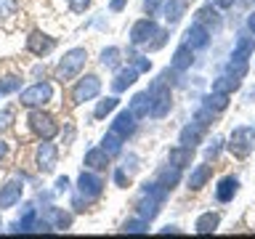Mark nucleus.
<instances>
[{
    "label": "nucleus",
    "mask_w": 255,
    "mask_h": 239,
    "mask_svg": "<svg viewBox=\"0 0 255 239\" xmlns=\"http://www.w3.org/2000/svg\"><path fill=\"white\" fill-rule=\"evenodd\" d=\"M205 138V127L199 125V122H191L186 127H181V135H178V143H183V146H191L194 149L197 143H202Z\"/></svg>",
    "instance_id": "nucleus-22"
},
{
    "label": "nucleus",
    "mask_w": 255,
    "mask_h": 239,
    "mask_svg": "<svg viewBox=\"0 0 255 239\" xmlns=\"http://www.w3.org/2000/svg\"><path fill=\"white\" fill-rule=\"evenodd\" d=\"M56 165H59V146L56 143H51V138H40L37 143V151H35V167L37 173H53Z\"/></svg>",
    "instance_id": "nucleus-7"
},
{
    "label": "nucleus",
    "mask_w": 255,
    "mask_h": 239,
    "mask_svg": "<svg viewBox=\"0 0 255 239\" xmlns=\"http://www.w3.org/2000/svg\"><path fill=\"white\" fill-rule=\"evenodd\" d=\"M123 141L125 138H120L115 130H107V133H104V138H101V149L107 151L109 157H117V154H123Z\"/></svg>",
    "instance_id": "nucleus-29"
},
{
    "label": "nucleus",
    "mask_w": 255,
    "mask_h": 239,
    "mask_svg": "<svg viewBox=\"0 0 255 239\" xmlns=\"http://www.w3.org/2000/svg\"><path fill=\"white\" fill-rule=\"evenodd\" d=\"M191 64H194V51L186 43H181L170 59V67H173V72H186V69H191Z\"/></svg>",
    "instance_id": "nucleus-17"
},
{
    "label": "nucleus",
    "mask_w": 255,
    "mask_h": 239,
    "mask_svg": "<svg viewBox=\"0 0 255 239\" xmlns=\"http://www.w3.org/2000/svg\"><path fill=\"white\" fill-rule=\"evenodd\" d=\"M162 205H165L162 199H157V197H151V194H141L138 202H135V210H138L141 218H146L151 223L159 215V207H162Z\"/></svg>",
    "instance_id": "nucleus-16"
},
{
    "label": "nucleus",
    "mask_w": 255,
    "mask_h": 239,
    "mask_svg": "<svg viewBox=\"0 0 255 239\" xmlns=\"http://www.w3.org/2000/svg\"><path fill=\"white\" fill-rule=\"evenodd\" d=\"M181 170H183V167L167 162L162 170L157 173V183H159V186H165L167 191H173L175 186H178V181H181Z\"/></svg>",
    "instance_id": "nucleus-19"
},
{
    "label": "nucleus",
    "mask_w": 255,
    "mask_h": 239,
    "mask_svg": "<svg viewBox=\"0 0 255 239\" xmlns=\"http://www.w3.org/2000/svg\"><path fill=\"white\" fill-rule=\"evenodd\" d=\"M149 96H151V112L149 115L162 120L173 107V93H170V88H167V72H162V75L149 85Z\"/></svg>",
    "instance_id": "nucleus-1"
},
{
    "label": "nucleus",
    "mask_w": 255,
    "mask_h": 239,
    "mask_svg": "<svg viewBox=\"0 0 255 239\" xmlns=\"http://www.w3.org/2000/svg\"><path fill=\"white\" fill-rule=\"evenodd\" d=\"M11 122H13V109H11V107L0 109V135H3L8 127H11Z\"/></svg>",
    "instance_id": "nucleus-40"
},
{
    "label": "nucleus",
    "mask_w": 255,
    "mask_h": 239,
    "mask_svg": "<svg viewBox=\"0 0 255 239\" xmlns=\"http://www.w3.org/2000/svg\"><path fill=\"white\" fill-rule=\"evenodd\" d=\"M213 120H215V112H213V109H207V107H202V109H199L197 115H194V122H199L202 127H210V125H213Z\"/></svg>",
    "instance_id": "nucleus-37"
},
{
    "label": "nucleus",
    "mask_w": 255,
    "mask_h": 239,
    "mask_svg": "<svg viewBox=\"0 0 255 239\" xmlns=\"http://www.w3.org/2000/svg\"><path fill=\"white\" fill-rule=\"evenodd\" d=\"M91 3H93V0H67V5H69L75 13H85L88 8H91Z\"/></svg>",
    "instance_id": "nucleus-42"
},
{
    "label": "nucleus",
    "mask_w": 255,
    "mask_h": 239,
    "mask_svg": "<svg viewBox=\"0 0 255 239\" xmlns=\"http://www.w3.org/2000/svg\"><path fill=\"white\" fill-rule=\"evenodd\" d=\"M197 19L194 21H199V24H205L207 29H218L221 27V16H218V8H215L213 3H207V5H202L199 11L194 13Z\"/></svg>",
    "instance_id": "nucleus-24"
},
{
    "label": "nucleus",
    "mask_w": 255,
    "mask_h": 239,
    "mask_svg": "<svg viewBox=\"0 0 255 239\" xmlns=\"http://www.w3.org/2000/svg\"><path fill=\"white\" fill-rule=\"evenodd\" d=\"M115 183H117V186H128V183H130V173H128L125 170V167H117V170H115Z\"/></svg>",
    "instance_id": "nucleus-44"
},
{
    "label": "nucleus",
    "mask_w": 255,
    "mask_h": 239,
    "mask_svg": "<svg viewBox=\"0 0 255 239\" xmlns=\"http://www.w3.org/2000/svg\"><path fill=\"white\" fill-rule=\"evenodd\" d=\"M234 3H237V0H213V5H215V8H231Z\"/></svg>",
    "instance_id": "nucleus-47"
},
{
    "label": "nucleus",
    "mask_w": 255,
    "mask_h": 239,
    "mask_svg": "<svg viewBox=\"0 0 255 239\" xmlns=\"http://www.w3.org/2000/svg\"><path fill=\"white\" fill-rule=\"evenodd\" d=\"M99 61H101V67H104V69L117 72L120 67H123V51H120L117 45H109V48H104V51H101Z\"/></svg>",
    "instance_id": "nucleus-25"
},
{
    "label": "nucleus",
    "mask_w": 255,
    "mask_h": 239,
    "mask_svg": "<svg viewBox=\"0 0 255 239\" xmlns=\"http://www.w3.org/2000/svg\"><path fill=\"white\" fill-rule=\"evenodd\" d=\"M191 159H194V149L183 146V143H178V146H173L170 151H167V162H173V165H178V167L191 165Z\"/></svg>",
    "instance_id": "nucleus-26"
},
{
    "label": "nucleus",
    "mask_w": 255,
    "mask_h": 239,
    "mask_svg": "<svg viewBox=\"0 0 255 239\" xmlns=\"http://www.w3.org/2000/svg\"><path fill=\"white\" fill-rule=\"evenodd\" d=\"M19 91H21V77H16V75L0 77V99L11 96V93H19Z\"/></svg>",
    "instance_id": "nucleus-34"
},
{
    "label": "nucleus",
    "mask_w": 255,
    "mask_h": 239,
    "mask_svg": "<svg viewBox=\"0 0 255 239\" xmlns=\"http://www.w3.org/2000/svg\"><path fill=\"white\" fill-rule=\"evenodd\" d=\"M183 11H186V0H165L162 3V13H165V21L175 27V24L181 21Z\"/></svg>",
    "instance_id": "nucleus-23"
},
{
    "label": "nucleus",
    "mask_w": 255,
    "mask_h": 239,
    "mask_svg": "<svg viewBox=\"0 0 255 239\" xmlns=\"http://www.w3.org/2000/svg\"><path fill=\"white\" fill-rule=\"evenodd\" d=\"M205 107L207 109H213V112H223V109H226L229 107V96L226 93H207L205 96Z\"/></svg>",
    "instance_id": "nucleus-35"
},
{
    "label": "nucleus",
    "mask_w": 255,
    "mask_h": 239,
    "mask_svg": "<svg viewBox=\"0 0 255 239\" xmlns=\"http://www.w3.org/2000/svg\"><path fill=\"white\" fill-rule=\"evenodd\" d=\"M120 231H123V234H146V231H149V221L141 218V215H138V218H128Z\"/></svg>",
    "instance_id": "nucleus-33"
},
{
    "label": "nucleus",
    "mask_w": 255,
    "mask_h": 239,
    "mask_svg": "<svg viewBox=\"0 0 255 239\" xmlns=\"http://www.w3.org/2000/svg\"><path fill=\"white\" fill-rule=\"evenodd\" d=\"M27 125H29V130L35 133L37 138H53V135L59 133V122H56V117L48 115V112H43V107H40V109H29Z\"/></svg>",
    "instance_id": "nucleus-4"
},
{
    "label": "nucleus",
    "mask_w": 255,
    "mask_h": 239,
    "mask_svg": "<svg viewBox=\"0 0 255 239\" xmlns=\"http://www.w3.org/2000/svg\"><path fill=\"white\" fill-rule=\"evenodd\" d=\"M247 69H250V64H247V59H234V56H231V61L226 64V75H231V77H239V80H242V77L247 75Z\"/></svg>",
    "instance_id": "nucleus-36"
},
{
    "label": "nucleus",
    "mask_w": 255,
    "mask_h": 239,
    "mask_svg": "<svg viewBox=\"0 0 255 239\" xmlns=\"http://www.w3.org/2000/svg\"><path fill=\"white\" fill-rule=\"evenodd\" d=\"M157 32H159V24L151 19V16H149V19L133 21V27H130V45H146Z\"/></svg>",
    "instance_id": "nucleus-10"
},
{
    "label": "nucleus",
    "mask_w": 255,
    "mask_h": 239,
    "mask_svg": "<svg viewBox=\"0 0 255 239\" xmlns=\"http://www.w3.org/2000/svg\"><path fill=\"white\" fill-rule=\"evenodd\" d=\"M210 178H213V167L210 165H197L194 170H191V175H189V189L199 191Z\"/></svg>",
    "instance_id": "nucleus-27"
},
{
    "label": "nucleus",
    "mask_w": 255,
    "mask_h": 239,
    "mask_svg": "<svg viewBox=\"0 0 255 239\" xmlns=\"http://www.w3.org/2000/svg\"><path fill=\"white\" fill-rule=\"evenodd\" d=\"M43 218L51 223L56 231H67L72 226V213H64L61 207H48V210L43 213Z\"/></svg>",
    "instance_id": "nucleus-21"
},
{
    "label": "nucleus",
    "mask_w": 255,
    "mask_h": 239,
    "mask_svg": "<svg viewBox=\"0 0 255 239\" xmlns=\"http://www.w3.org/2000/svg\"><path fill=\"white\" fill-rule=\"evenodd\" d=\"M247 101H255V88H253L250 93H247Z\"/></svg>",
    "instance_id": "nucleus-52"
},
{
    "label": "nucleus",
    "mask_w": 255,
    "mask_h": 239,
    "mask_svg": "<svg viewBox=\"0 0 255 239\" xmlns=\"http://www.w3.org/2000/svg\"><path fill=\"white\" fill-rule=\"evenodd\" d=\"M109 130H115L120 138H130V135L135 133V117H133V112L130 109H123V112H117V117L112 120V127Z\"/></svg>",
    "instance_id": "nucleus-13"
},
{
    "label": "nucleus",
    "mask_w": 255,
    "mask_h": 239,
    "mask_svg": "<svg viewBox=\"0 0 255 239\" xmlns=\"http://www.w3.org/2000/svg\"><path fill=\"white\" fill-rule=\"evenodd\" d=\"M117 107H120V99H117V96H107V99H101L99 104H96L93 117H96V120H104L107 115H112V112H115Z\"/></svg>",
    "instance_id": "nucleus-32"
},
{
    "label": "nucleus",
    "mask_w": 255,
    "mask_h": 239,
    "mask_svg": "<svg viewBox=\"0 0 255 239\" xmlns=\"http://www.w3.org/2000/svg\"><path fill=\"white\" fill-rule=\"evenodd\" d=\"M237 191H239V181L234 175H226V178H221L218 186H215V199H218V202H231V199L237 197Z\"/></svg>",
    "instance_id": "nucleus-20"
},
{
    "label": "nucleus",
    "mask_w": 255,
    "mask_h": 239,
    "mask_svg": "<svg viewBox=\"0 0 255 239\" xmlns=\"http://www.w3.org/2000/svg\"><path fill=\"white\" fill-rule=\"evenodd\" d=\"M67 189H69V178H67V175H61V178L56 181V191H59V194H64Z\"/></svg>",
    "instance_id": "nucleus-46"
},
{
    "label": "nucleus",
    "mask_w": 255,
    "mask_h": 239,
    "mask_svg": "<svg viewBox=\"0 0 255 239\" xmlns=\"http://www.w3.org/2000/svg\"><path fill=\"white\" fill-rule=\"evenodd\" d=\"M128 109L133 112V117L135 120H143V117H149V112H151V96L149 91H141V93H135L130 101H128Z\"/></svg>",
    "instance_id": "nucleus-18"
},
{
    "label": "nucleus",
    "mask_w": 255,
    "mask_h": 239,
    "mask_svg": "<svg viewBox=\"0 0 255 239\" xmlns=\"http://www.w3.org/2000/svg\"><path fill=\"white\" fill-rule=\"evenodd\" d=\"M104 178L96 170H85L77 175V194H80V199H85V202H93V199H99L101 194H104Z\"/></svg>",
    "instance_id": "nucleus-6"
},
{
    "label": "nucleus",
    "mask_w": 255,
    "mask_h": 239,
    "mask_svg": "<svg viewBox=\"0 0 255 239\" xmlns=\"http://www.w3.org/2000/svg\"><path fill=\"white\" fill-rule=\"evenodd\" d=\"M24 194V181L21 178H11L0 186V210H8V207H16L21 202Z\"/></svg>",
    "instance_id": "nucleus-11"
},
{
    "label": "nucleus",
    "mask_w": 255,
    "mask_h": 239,
    "mask_svg": "<svg viewBox=\"0 0 255 239\" xmlns=\"http://www.w3.org/2000/svg\"><path fill=\"white\" fill-rule=\"evenodd\" d=\"M128 59H130V64H133V67H135V69H138V72H149V69H151V61L146 59V56H138V53H130V56H128Z\"/></svg>",
    "instance_id": "nucleus-39"
},
{
    "label": "nucleus",
    "mask_w": 255,
    "mask_h": 239,
    "mask_svg": "<svg viewBox=\"0 0 255 239\" xmlns=\"http://www.w3.org/2000/svg\"><path fill=\"white\" fill-rule=\"evenodd\" d=\"M247 29H250V35H255V11L247 13Z\"/></svg>",
    "instance_id": "nucleus-48"
},
{
    "label": "nucleus",
    "mask_w": 255,
    "mask_h": 239,
    "mask_svg": "<svg viewBox=\"0 0 255 239\" xmlns=\"http://www.w3.org/2000/svg\"><path fill=\"white\" fill-rule=\"evenodd\" d=\"M253 3H255V0H253Z\"/></svg>",
    "instance_id": "nucleus-54"
},
{
    "label": "nucleus",
    "mask_w": 255,
    "mask_h": 239,
    "mask_svg": "<svg viewBox=\"0 0 255 239\" xmlns=\"http://www.w3.org/2000/svg\"><path fill=\"white\" fill-rule=\"evenodd\" d=\"M255 51V37L250 35H239L237 37V45H234V59H250V53Z\"/></svg>",
    "instance_id": "nucleus-30"
},
{
    "label": "nucleus",
    "mask_w": 255,
    "mask_h": 239,
    "mask_svg": "<svg viewBox=\"0 0 255 239\" xmlns=\"http://www.w3.org/2000/svg\"><path fill=\"white\" fill-rule=\"evenodd\" d=\"M165 40H167V32H165V29H159L157 35H154V40H151V43H146V45H149V51H159V48L165 45Z\"/></svg>",
    "instance_id": "nucleus-43"
},
{
    "label": "nucleus",
    "mask_w": 255,
    "mask_h": 239,
    "mask_svg": "<svg viewBox=\"0 0 255 239\" xmlns=\"http://www.w3.org/2000/svg\"><path fill=\"white\" fill-rule=\"evenodd\" d=\"M221 143H223L221 138H213V143L205 149V159H207V162H210V159H215V157L221 154Z\"/></svg>",
    "instance_id": "nucleus-41"
},
{
    "label": "nucleus",
    "mask_w": 255,
    "mask_h": 239,
    "mask_svg": "<svg viewBox=\"0 0 255 239\" xmlns=\"http://www.w3.org/2000/svg\"><path fill=\"white\" fill-rule=\"evenodd\" d=\"M53 99V85L51 83H35V85H29V88H24V91L19 93V104L24 109H40V107H45L48 101Z\"/></svg>",
    "instance_id": "nucleus-5"
},
{
    "label": "nucleus",
    "mask_w": 255,
    "mask_h": 239,
    "mask_svg": "<svg viewBox=\"0 0 255 239\" xmlns=\"http://www.w3.org/2000/svg\"><path fill=\"white\" fill-rule=\"evenodd\" d=\"M138 75L141 72L133 67V64H128V67H120L117 72H115V80H112V91L115 93H123V91H128L135 80H138Z\"/></svg>",
    "instance_id": "nucleus-14"
},
{
    "label": "nucleus",
    "mask_w": 255,
    "mask_h": 239,
    "mask_svg": "<svg viewBox=\"0 0 255 239\" xmlns=\"http://www.w3.org/2000/svg\"><path fill=\"white\" fill-rule=\"evenodd\" d=\"M27 51L32 56H37V59H45L48 53L56 51V37L45 35L43 29H32L29 37H27Z\"/></svg>",
    "instance_id": "nucleus-9"
},
{
    "label": "nucleus",
    "mask_w": 255,
    "mask_h": 239,
    "mask_svg": "<svg viewBox=\"0 0 255 239\" xmlns=\"http://www.w3.org/2000/svg\"><path fill=\"white\" fill-rule=\"evenodd\" d=\"M183 43H186L191 51H202V48L210 45V29L199 21H191V27L186 29V35H183Z\"/></svg>",
    "instance_id": "nucleus-12"
},
{
    "label": "nucleus",
    "mask_w": 255,
    "mask_h": 239,
    "mask_svg": "<svg viewBox=\"0 0 255 239\" xmlns=\"http://www.w3.org/2000/svg\"><path fill=\"white\" fill-rule=\"evenodd\" d=\"M162 234H178V229H175V226H165Z\"/></svg>",
    "instance_id": "nucleus-51"
},
{
    "label": "nucleus",
    "mask_w": 255,
    "mask_h": 239,
    "mask_svg": "<svg viewBox=\"0 0 255 239\" xmlns=\"http://www.w3.org/2000/svg\"><path fill=\"white\" fill-rule=\"evenodd\" d=\"M101 93V80L99 75L88 72V75L77 77V83L72 85V107H83L85 101H93Z\"/></svg>",
    "instance_id": "nucleus-3"
},
{
    "label": "nucleus",
    "mask_w": 255,
    "mask_h": 239,
    "mask_svg": "<svg viewBox=\"0 0 255 239\" xmlns=\"http://www.w3.org/2000/svg\"><path fill=\"white\" fill-rule=\"evenodd\" d=\"M221 223V215L218 213H202L199 218L194 221V231L197 234H213Z\"/></svg>",
    "instance_id": "nucleus-28"
},
{
    "label": "nucleus",
    "mask_w": 255,
    "mask_h": 239,
    "mask_svg": "<svg viewBox=\"0 0 255 239\" xmlns=\"http://www.w3.org/2000/svg\"><path fill=\"white\" fill-rule=\"evenodd\" d=\"M255 143V127H247V125H239L231 130V138H229V151L234 157H247L250 154Z\"/></svg>",
    "instance_id": "nucleus-8"
},
{
    "label": "nucleus",
    "mask_w": 255,
    "mask_h": 239,
    "mask_svg": "<svg viewBox=\"0 0 255 239\" xmlns=\"http://www.w3.org/2000/svg\"><path fill=\"white\" fill-rule=\"evenodd\" d=\"M0 229H3V218H0Z\"/></svg>",
    "instance_id": "nucleus-53"
},
{
    "label": "nucleus",
    "mask_w": 255,
    "mask_h": 239,
    "mask_svg": "<svg viewBox=\"0 0 255 239\" xmlns=\"http://www.w3.org/2000/svg\"><path fill=\"white\" fill-rule=\"evenodd\" d=\"M85 61H88L85 48H69V51L64 53V59L59 61V67H56V77H59L61 83H69V80H75L80 72H83Z\"/></svg>",
    "instance_id": "nucleus-2"
},
{
    "label": "nucleus",
    "mask_w": 255,
    "mask_h": 239,
    "mask_svg": "<svg viewBox=\"0 0 255 239\" xmlns=\"http://www.w3.org/2000/svg\"><path fill=\"white\" fill-rule=\"evenodd\" d=\"M239 77H231V75H223V77H218V80H213V91L215 93H226V96H231L234 91H239Z\"/></svg>",
    "instance_id": "nucleus-31"
},
{
    "label": "nucleus",
    "mask_w": 255,
    "mask_h": 239,
    "mask_svg": "<svg viewBox=\"0 0 255 239\" xmlns=\"http://www.w3.org/2000/svg\"><path fill=\"white\" fill-rule=\"evenodd\" d=\"M109 8H112V11H123V8H125V0H112Z\"/></svg>",
    "instance_id": "nucleus-49"
},
{
    "label": "nucleus",
    "mask_w": 255,
    "mask_h": 239,
    "mask_svg": "<svg viewBox=\"0 0 255 239\" xmlns=\"http://www.w3.org/2000/svg\"><path fill=\"white\" fill-rule=\"evenodd\" d=\"M159 0H143V11H146L149 16H157V11H159Z\"/></svg>",
    "instance_id": "nucleus-45"
},
{
    "label": "nucleus",
    "mask_w": 255,
    "mask_h": 239,
    "mask_svg": "<svg viewBox=\"0 0 255 239\" xmlns=\"http://www.w3.org/2000/svg\"><path fill=\"white\" fill-rule=\"evenodd\" d=\"M5 157H8V143H5L3 138H0V162H3Z\"/></svg>",
    "instance_id": "nucleus-50"
},
{
    "label": "nucleus",
    "mask_w": 255,
    "mask_h": 239,
    "mask_svg": "<svg viewBox=\"0 0 255 239\" xmlns=\"http://www.w3.org/2000/svg\"><path fill=\"white\" fill-rule=\"evenodd\" d=\"M109 154L104 151L101 146H91L85 151V157H83V165L88 167V170H96V173H104L109 167Z\"/></svg>",
    "instance_id": "nucleus-15"
},
{
    "label": "nucleus",
    "mask_w": 255,
    "mask_h": 239,
    "mask_svg": "<svg viewBox=\"0 0 255 239\" xmlns=\"http://www.w3.org/2000/svg\"><path fill=\"white\" fill-rule=\"evenodd\" d=\"M16 8H19L16 0H0V19H11L16 13Z\"/></svg>",
    "instance_id": "nucleus-38"
}]
</instances>
